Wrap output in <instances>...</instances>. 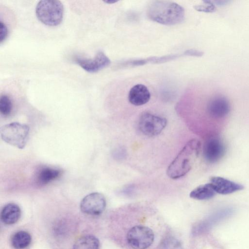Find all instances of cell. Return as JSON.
<instances>
[{
    "label": "cell",
    "mask_w": 249,
    "mask_h": 249,
    "mask_svg": "<svg viewBox=\"0 0 249 249\" xmlns=\"http://www.w3.org/2000/svg\"><path fill=\"white\" fill-rule=\"evenodd\" d=\"M126 239L128 245L133 249H147L154 241V233L147 226L136 225L128 230Z\"/></svg>",
    "instance_id": "5b68a950"
},
{
    "label": "cell",
    "mask_w": 249,
    "mask_h": 249,
    "mask_svg": "<svg viewBox=\"0 0 249 249\" xmlns=\"http://www.w3.org/2000/svg\"><path fill=\"white\" fill-rule=\"evenodd\" d=\"M31 240L30 233L26 231H20L12 235L11 243L15 249H24L30 245Z\"/></svg>",
    "instance_id": "e0dca14e"
},
{
    "label": "cell",
    "mask_w": 249,
    "mask_h": 249,
    "mask_svg": "<svg viewBox=\"0 0 249 249\" xmlns=\"http://www.w3.org/2000/svg\"><path fill=\"white\" fill-rule=\"evenodd\" d=\"M231 106L228 99L222 95L211 98L207 106V111L213 120L219 121L225 119L229 114Z\"/></svg>",
    "instance_id": "9c48e42d"
},
{
    "label": "cell",
    "mask_w": 249,
    "mask_h": 249,
    "mask_svg": "<svg viewBox=\"0 0 249 249\" xmlns=\"http://www.w3.org/2000/svg\"><path fill=\"white\" fill-rule=\"evenodd\" d=\"M216 193L228 195L242 190L244 187L238 183L220 177H213L210 179Z\"/></svg>",
    "instance_id": "8fae6325"
},
{
    "label": "cell",
    "mask_w": 249,
    "mask_h": 249,
    "mask_svg": "<svg viewBox=\"0 0 249 249\" xmlns=\"http://www.w3.org/2000/svg\"><path fill=\"white\" fill-rule=\"evenodd\" d=\"M166 120L149 112L143 113L140 116L138 125L140 130L145 136L153 137L160 134L165 128Z\"/></svg>",
    "instance_id": "8992f818"
},
{
    "label": "cell",
    "mask_w": 249,
    "mask_h": 249,
    "mask_svg": "<svg viewBox=\"0 0 249 249\" xmlns=\"http://www.w3.org/2000/svg\"><path fill=\"white\" fill-rule=\"evenodd\" d=\"M30 128L25 124L13 122L3 126L0 136L7 143L19 149H23L27 143Z\"/></svg>",
    "instance_id": "277c9868"
},
{
    "label": "cell",
    "mask_w": 249,
    "mask_h": 249,
    "mask_svg": "<svg viewBox=\"0 0 249 249\" xmlns=\"http://www.w3.org/2000/svg\"><path fill=\"white\" fill-rule=\"evenodd\" d=\"M20 215L19 207L15 203H9L5 205L1 211V220L5 224L12 225L18 220Z\"/></svg>",
    "instance_id": "4fadbf2b"
},
{
    "label": "cell",
    "mask_w": 249,
    "mask_h": 249,
    "mask_svg": "<svg viewBox=\"0 0 249 249\" xmlns=\"http://www.w3.org/2000/svg\"><path fill=\"white\" fill-rule=\"evenodd\" d=\"M226 147L223 141L217 137L209 138L204 143L203 155L205 160L210 163L220 160L225 155Z\"/></svg>",
    "instance_id": "52a82bcc"
},
{
    "label": "cell",
    "mask_w": 249,
    "mask_h": 249,
    "mask_svg": "<svg viewBox=\"0 0 249 249\" xmlns=\"http://www.w3.org/2000/svg\"><path fill=\"white\" fill-rule=\"evenodd\" d=\"M75 61L85 71L90 73L101 70L110 64V59L103 52H98L94 58L77 57Z\"/></svg>",
    "instance_id": "30bf717a"
},
{
    "label": "cell",
    "mask_w": 249,
    "mask_h": 249,
    "mask_svg": "<svg viewBox=\"0 0 249 249\" xmlns=\"http://www.w3.org/2000/svg\"><path fill=\"white\" fill-rule=\"evenodd\" d=\"M213 7L210 5H198L195 7V9L199 11L210 12L213 11Z\"/></svg>",
    "instance_id": "44dd1931"
},
{
    "label": "cell",
    "mask_w": 249,
    "mask_h": 249,
    "mask_svg": "<svg viewBox=\"0 0 249 249\" xmlns=\"http://www.w3.org/2000/svg\"><path fill=\"white\" fill-rule=\"evenodd\" d=\"M72 249H100V241L93 235H83L75 242Z\"/></svg>",
    "instance_id": "2e32d148"
},
{
    "label": "cell",
    "mask_w": 249,
    "mask_h": 249,
    "mask_svg": "<svg viewBox=\"0 0 249 249\" xmlns=\"http://www.w3.org/2000/svg\"><path fill=\"white\" fill-rule=\"evenodd\" d=\"M147 14L153 21L167 25L181 22L185 15L184 8L170 1L154 0L148 5Z\"/></svg>",
    "instance_id": "6da1fadb"
},
{
    "label": "cell",
    "mask_w": 249,
    "mask_h": 249,
    "mask_svg": "<svg viewBox=\"0 0 249 249\" xmlns=\"http://www.w3.org/2000/svg\"><path fill=\"white\" fill-rule=\"evenodd\" d=\"M36 14L38 19L44 24L57 26L63 19V5L59 0H40L36 6Z\"/></svg>",
    "instance_id": "3957f363"
},
{
    "label": "cell",
    "mask_w": 249,
    "mask_h": 249,
    "mask_svg": "<svg viewBox=\"0 0 249 249\" xmlns=\"http://www.w3.org/2000/svg\"><path fill=\"white\" fill-rule=\"evenodd\" d=\"M216 194L212 184L210 182L200 185L190 193V197L197 200H207L213 197Z\"/></svg>",
    "instance_id": "9a60e30c"
},
{
    "label": "cell",
    "mask_w": 249,
    "mask_h": 249,
    "mask_svg": "<svg viewBox=\"0 0 249 249\" xmlns=\"http://www.w3.org/2000/svg\"><path fill=\"white\" fill-rule=\"evenodd\" d=\"M151 94L148 88L143 84H136L130 89L128 99L129 102L136 106L147 103L150 99Z\"/></svg>",
    "instance_id": "7c38bea8"
},
{
    "label": "cell",
    "mask_w": 249,
    "mask_h": 249,
    "mask_svg": "<svg viewBox=\"0 0 249 249\" xmlns=\"http://www.w3.org/2000/svg\"><path fill=\"white\" fill-rule=\"evenodd\" d=\"M198 141L192 139L187 142L167 169V175L172 179L181 178L192 167L200 150Z\"/></svg>",
    "instance_id": "7a4b0ae2"
},
{
    "label": "cell",
    "mask_w": 249,
    "mask_h": 249,
    "mask_svg": "<svg viewBox=\"0 0 249 249\" xmlns=\"http://www.w3.org/2000/svg\"><path fill=\"white\" fill-rule=\"evenodd\" d=\"M106 200L103 195L94 192L86 196L80 203V210L84 213L91 215H98L105 210Z\"/></svg>",
    "instance_id": "ba28073f"
},
{
    "label": "cell",
    "mask_w": 249,
    "mask_h": 249,
    "mask_svg": "<svg viewBox=\"0 0 249 249\" xmlns=\"http://www.w3.org/2000/svg\"><path fill=\"white\" fill-rule=\"evenodd\" d=\"M117 1V0H110L105 1V2L107 3H115Z\"/></svg>",
    "instance_id": "7402d4cb"
},
{
    "label": "cell",
    "mask_w": 249,
    "mask_h": 249,
    "mask_svg": "<svg viewBox=\"0 0 249 249\" xmlns=\"http://www.w3.org/2000/svg\"><path fill=\"white\" fill-rule=\"evenodd\" d=\"M61 174V170L51 167L40 169L36 177V183L39 185H44L57 179Z\"/></svg>",
    "instance_id": "5bb4252c"
},
{
    "label": "cell",
    "mask_w": 249,
    "mask_h": 249,
    "mask_svg": "<svg viewBox=\"0 0 249 249\" xmlns=\"http://www.w3.org/2000/svg\"><path fill=\"white\" fill-rule=\"evenodd\" d=\"M160 249H182L181 242L177 238L169 236L161 241Z\"/></svg>",
    "instance_id": "ac0fdd59"
},
{
    "label": "cell",
    "mask_w": 249,
    "mask_h": 249,
    "mask_svg": "<svg viewBox=\"0 0 249 249\" xmlns=\"http://www.w3.org/2000/svg\"><path fill=\"white\" fill-rule=\"evenodd\" d=\"M0 42H2L7 36L8 35V28L4 23L0 21Z\"/></svg>",
    "instance_id": "ffe728a7"
},
{
    "label": "cell",
    "mask_w": 249,
    "mask_h": 249,
    "mask_svg": "<svg viewBox=\"0 0 249 249\" xmlns=\"http://www.w3.org/2000/svg\"><path fill=\"white\" fill-rule=\"evenodd\" d=\"M12 110V103L7 95H2L0 98V112L4 116L10 114Z\"/></svg>",
    "instance_id": "d6986e66"
}]
</instances>
